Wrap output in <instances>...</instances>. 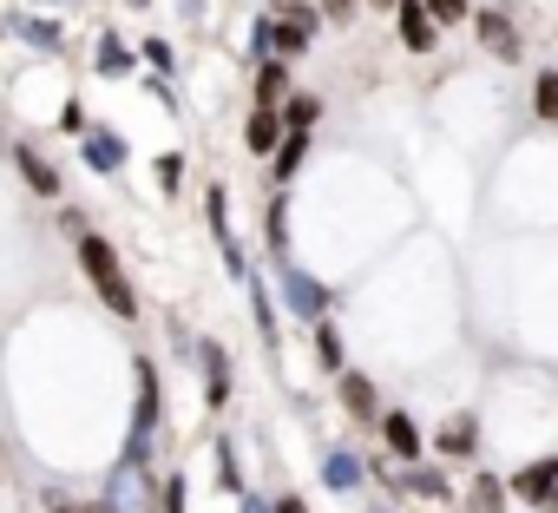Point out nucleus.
I'll return each instance as SVG.
<instances>
[{"instance_id": "1", "label": "nucleus", "mask_w": 558, "mask_h": 513, "mask_svg": "<svg viewBox=\"0 0 558 513\" xmlns=\"http://www.w3.org/2000/svg\"><path fill=\"white\" fill-rule=\"evenodd\" d=\"M80 264H86V277H93L99 303H106L119 323H132V317H138V297H132V284H125V264H119V250H112L99 230H86V237H80Z\"/></svg>"}, {"instance_id": "2", "label": "nucleus", "mask_w": 558, "mask_h": 513, "mask_svg": "<svg viewBox=\"0 0 558 513\" xmlns=\"http://www.w3.org/2000/svg\"><path fill=\"white\" fill-rule=\"evenodd\" d=\"M151 434H158V369L138 362V408H132V441H125L119 467H138V474H145V461H151Z\"/></svg>"}, {"instance_id": "3", "label": "nucleus", "mask_w": 558, "mask_h": 513, "mask_svg": "<svg viewBox=\"0 0 558 513\" xmlns=\"http://www.w3.org/2000/svg\"><path fill=\"white\" fill-rule=\"evenodd\" d=\"M276 284H283V310H290L296 323H310V330H316V323H329V303H336V297H329V284H316L310 271H296L290 256H283V271H276Z\"/></svg>"}, {"instance_id": "4", "label": "nucleus", "mask_w": 558, "mask_h": 513, "mask_svg": "<svg viewBox=\"0 0 558 513\" xmlns=\"http://www.w3.org/2000/svg\"><path fill=\"white\" fill-rule=\"evenodd\" d=\"M506 487H512L519 506H545V513H558V454H538V461L512 467Z\"/></svg>"}, {"instance_id": "5", "label": "nucleus", "mask_w": 558, "mask_h": 513, "mask_svg": "<svg viewBox=\"0 0 558 513\" xmlns=\"http://www.w3.org/2000/svg\"><path fill=\"white\" fill-rule=\"evenodd\" d=\"M316 21H323V8H303V0H296V8H283V14H276V40H269V60H296V53L316 40Z\"/></svg>"}, {"instance_id": "6", "label": "nucleus", "mask_w": 558, "mask_h": 513, "mask_svg": "<svg viewBox=\"0 0 558 513\" xmlns=\"http://www.w3.org/2000/svg\"><path fill=\"white\" fill-rule=\"evenodd\" d=\"M381 441H388V454L408 461V467H421V454H427V434H421V421H414L408 408H388V415H381Z\"/></svg>"}, {"instance_id": "7", "label": "nucleus", "mask_w": 558, "mask_h": 513, "mask_svg": "<svg viewBox=\"0 0 558 513\" xmlns=\"http://www.w3.org/2000/svg\"><path fill=\"white\" fill-rule=\"evenodd\" d=\"M395 27H401V47H408V53H434V40H440V27H434V14L421 8V0H401V8H395Z\"/></svg>"}, {"instance_id": "8", "label": "nucleus", "mask_w": 558, "mask_h": 513, "mask_svg": "<svg viewBox=\"0 0 558 513\" xmlns=\"http://www.w3.org/2000/svg\"><path fill=\"white\" fill-rule=\"evenodd\" d=\"M283 139H290L283 112H269V106H256V112H250V126H243V145H250L256 158H276V152H283Z\"/></svg>"}, {"instance_id": "9", "label": "nucleus", "mask_w": 558, "mask_h": 513, "mask_svg": "<svg viewBox=\"0 0 558 513\" xmlns=\"http://www.w3.org/2000/svg\"><path fill=\"white\" fill-rule=\"evenodd\" d=\"M362 480H368V467H362L355 448H323V487L329 493H355Z\"/></svg>"}, {"instance_id": "10", "label": "nucleus", "mask_w": 558, "mask_h": 513, "mask_svg": "<svg viewBox=\"0 0 558 513\" xmlns=\"http://www.w3.org/2000/svg\"><path fill=\"white\" fill-rule=\"evenodd\" d=\"M473 27H480V47H486V53L519 60V34H512V21H506L499 8H480V14H473Z\"/></svg>"}, {"instance_id": "11", "label": "nucleus", "mask_w": 558, "mask_h": 513, "mask_svg": "<svg viewBox=\"0 0 558 513\" xmlns=\"http://www.w3.org/2000/svg\"><path fill=\"white\" fill-rule=\"evenodd\" d=\"M80 152H86V171H99V178H112V171L125 165V139H119V132H99V126L80 139Z\"/></svg>"}, {"instance_id": "12", "label": "nucleus", "mask_w": 558, "mask_h": 513, "mask_svg": "<svg viewBox=\"0 0 558 513\" xmlns=\"http://www.w3.org/2000/svg\"><path fill=\"white\" fill-rule=\"evenodd\" d=\"M434 448H440L447 461H473V454H480V415H453V421L434 434Z\"/></svg>"}, {"instance_id": "13", "label": "nucleus", "mask_w": 558, "mask_h": 513, "mask_svg": "<svg viewBox=\"0 0 558 513\" xmlns=\"http://www.w3.org/2000/svg\"><path fill=\"white\" fill-rule=\"evenodd\" d=\"M395 493H414V500H453V480H447V467H408L401 480H395Z\"/></svg>"}, {"instance_id": "14", "label": "nucleus", "mask_w": 558, "mask_h": 513, "mask_svg": "<svg viewBox=\"0 0 558 513\" xmlns=\"http://www.w3.org/2000/svg\"><path fill=\"white\" fill-rule=\"evenodd\" d=\"M506 506H512V487L480 467V474L466 480V513H506Z\"/></svg>"}, {"instance_id": "15", "label": "nucleus", "mask_w": 558, "mask_h": 513, "mask_svg": "<svg viewBox=\"0 0 558 513\" xmlns=\"http://www.w3.org/2000/svg\"><path fill=\"white\" fill-rule=\"evenodd\" d=\"M197 356H204V402L223 408V402H230V356H223L217 343H197Z\"/></svg>"}, {"instance_id": "16", "label": "nucleus", "mask_w": 558, "mask_h": 513, "mask_svg": "<svg viewBox=\"0 0 558 513\" xmlns=\"http://www.w3.org/2000/svg\"><path fill=\"white\" fill-rule=\"evenodd\" d=\"M342 408H349L355 421H381V415H388V408H381V395H375V382H368V375H355V369L342 375Z\"/></svg>"}, {"instance_id": "17", "label": "nucleus", "mask_w": 558, "mask_h": 513, "mask_svg": "<svg viewBox=\"0 0 558 513\" xmlns=\"http://www.w3.org/2000/svg\"><path fill=\"white\" fill-rule=\"evenodd\" d=\"M14 165H21V184H27V191H40V198H60V171H53V165H47L34 145H21V152H14Z\"/></svg>"}, {"instance_id": "18", "label": "nucleus", "mask_w": 558, "mask_h": 513, "mask_svg": "<svg viewBox=\"0 0 558 513\" xmlns=\"http://www.w3.org/2000/svg\"><path fill=\"white\" fill-rule=\"evenodd\" d=\"M276 99L290 106V60H263V67H256V106L276 112Z\"/></svg>"}, {"instance_id": "19", "label": "nucleus", "mask_w": 558, "mask_h": 513, "mask_svg": "<svg viewBox=\"0 0 558 513\" xmlns=\"http://www.w3.org/2000/svg\"><path fill=\"white\" fill-rule=\"evenodd\" d=\"M303 158H310V132H290V139H283V152L269 158V178H276V184H290V178L303 171Z\"/></svg>"}, {"instance_id": "20", "label": "nucleus", "mask_w": 558, "mask_h": 513, "mask_svg": "<svg viewBox=\"0 0 558 513\" xmlns=\"http://www.w3.org/2000/svg\"><path fill=\"white\" fill-rule=\"evenodd\" d=\"M132 67H138V60H132V47H125L119 34H99V73H106V80H125Z\"/></svg>"}, {"instance_id": "21", "label": "nucleus", "mask_w": 558, "mask_h": 513, "mask_svg": "<svg viewBox=\"0 0 558 513\" xmlns=\"http://www.w3.org/2000/svg\"><path fill=\"white\" fill-rule=\"evenodd\" d=\"M316 119H323V99H316V93H290L283 126H290V132H316Z\"/></svg>"}, {"instance_id": "22", "label": "nucleus", "mask_w": 558, "mask_h": 513, "mask_svg": "<svg viewBox=\"0 0 558 513\" xmlns=\"http://www.w3.org/2000/svg\"><path fill=\"white\" fill-rule=\"evenodd\" d=\"M316 362H323L329 375H349V362H342V330H336V323H316Z\"/></svg>"}, {"instance_id": "23", "label": "nucleus", "mask_w": 558, "mask_h": 513, "mask_svg": "<svg viewBox=\"0 0 558 513\" xmlns=\"http://www.w3.org/2000/svg\"><path fill=\"white\" fill-rule=\"evenodd\" d=\"M263 237H269V250H276V264H283V256H290V204H283V198L269 204V217H263Z\"/></svg>"}, {"instance_id": "24", "label": "nucleus", "mask_w": 558, "mask_h": 513, "mask_svg": "<svg viewBox=\"0 0 558 513\" xmlns=\"http://www.w3.org/2000/svg\"><path fill=\"white\" fill-rule=\"evenodd\" d=\"M8 27H14L21 40H34V47H60V27H53V21H34V14H14Z\"/></svg>"}, {"instance_id": "25", "label": "nucleus", "mask_w": 558, "mask_h": 513, "mask_svg": "<svg viewBox=\"0 0 558 513\" xmlns=\"http://www.w3.org/2000/svg\"><path fill=\"white\" fill-rule=\"evenodd\" d=\"M217 487H223V493H236V500L250 493V487H243V474H236V454H230V441H217Z\"/></svg>"}, {"instance_id": "26", "label": "nucleus", "mask_w": 558, "mask_h": 513, "mask_svg": "<svg viewBox=\"0 0 558 513\" xmlns=\"http://www.w3.org/2000/svg\"><path fill=\"white\" fill-rule=\"evenodd\" d=\"M532 106H538V119L558 126V73H538V80H532Z\"/></svg>"}, {"instance_id": "27", "label": "nucleus", "mask_w": 558, "mask_h": 513, "mask_svg": "<svg viewBox=\"0 0 558 513\" xmlns=\"http://www.w3.org/2000/svg\"><path fill=\"white\" fill-rule=\"evenodd\" d=\"M434 14V27H453V21H473V0H421Z\"/></svg>"}, {"instance_id": "28", "label": "nucleus", "mask_w": 558, "mask_h": 513, "mask_svg": "<svg viewBox=\"0 0 558 513\" xmlns=\"http://www.w3.org/2000/svg\"><path fill=\"white\" fill-rule=\"evenodd\" d=\"M158 184H165V191H178V184H184V158H178V152H165V158H158Z\"/></svg>"}, {"instance_id": "29", "label": "nucleus", "mask_w": 558, "mask_h": 513, "mask_svg": "<svg viewBox=\"0 0 558 513\" xmlns=\"http://www.w3.org/2000/svg\"><path fill=\"white\" fill-rule=\"evenodd\" d=\"M60 126H66V132H80V139L93 132V126H86V106H80V99H66V112H60Z\"/></svg>"}, {"instance_id": "30", "label": "nucleus", "mask_w": 558, "mask_h": 513, "mask_svg": "<svg viewBox=\"0 0 558 513\" xmlns=\"http://www.w3.org/2000/svg\"><path fill=\"white\" fill-rule=\"evenodd\" d=\"M165 513H184V474L165 480Z\"/></svg>"}, {"instance_id": "31", "label": "nucleus", "mask_w": 558, "mask_h": 513, "mask_svg": "<svg viewBox=\"0 0 558 513\" xmlns=\"http://www.w3.org/2000/svg\"><path fill=\"white\" fill-rule=\"evenodd\" d=\"M362 0H323V21H355Z\"/></svg>"}, {"instance_id": "32", "label": "nucleus", "mask_w": 558, "mask_h": 513, "mask_svg": "<svg viewBox=\"0 0 558 513\" xmlns=\"http://www.w3.org/2000/svg\"><path fill=\"white\" fill-rule=\"evenodd\" d=\"M145 60H151L158 73H171V47H165V40H145Z\"/></svg>"}, {"instance_id": "33", "label": "nucleus", "mask_w": 558, "mask_h": 513, "mask_svg": "<svg viewBox=\"0 0 558 513\" xmlns=\"http://www.w3.org/2000/svg\"><path fill=\"white\" fill-rule=\"evenodd\" d=\"M53 513H119L112 500H93V506H66V500H53Z\"/></svg>"}, {"instance_id": "34", "label": "nucleus", "mask_w": 558, "mask_h": 513, "mask_svg": "<svg viewBox=\"0 0 558 513\" xmlns=\"http://www.w3.org/2000/svg\"><path fill=\"white\" fill-rule=\"evenodd\" d=\"M236 513H276V506H269L263 493H243V500H236Z\"/></svg>"}, {"instance_id": "35", "label": "nucleus", "mask_w": 558, "mask_h": 513, "mask_svg": "<svg viewBox=\"0 0 558 513\" xmlns=\"http://www.w3.org/2000/svg\"><path fill=\"white\" fill-rule=\"evenodd\" d=\"M269 506H276V513H310V506H303L296 493H283V500H269Z\"/></svg>"}, {"instance_id": "36", "label": "nucleus", "mask_w": 558, "mask_h": 513, "mask_svg": "<svg viewBox=\"0 0 558 513\" xmlns=\"http://www.w3.org/2000/svg\"><path fill=\"white\" fill-rule=\"evenodd\" d=\"M381 8H401V0H381Z\"/></svg>"}, {"instance_id": "37", "label": "nucleus", "mask_w": 558, "mask_h": 513, "mask_svg": "<svg viewBox=\"0 0 558 513\" xmlns=\"http://www.w3.org/2000/svg\"><path fill=\"white\" fill-rule=\"evenodd\" d=\"M138 8H145V0H138Z\"/></svg>"}]
</instances>
